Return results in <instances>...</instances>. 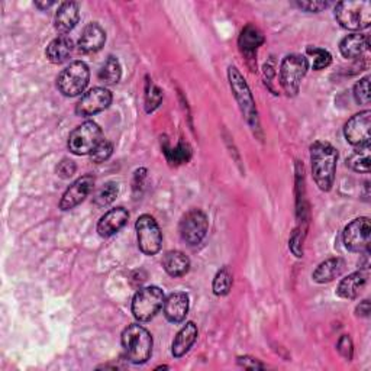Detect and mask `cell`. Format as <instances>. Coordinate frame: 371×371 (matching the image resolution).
<instances>
[{
    "instance_id": "obj_1",
    "label": "cell",
    "mask_w": 371,
    "mask_h": 371,
    "mask_svg": "<svg viewBox=\"0 0 371 371\" xmlns=\"http://www.w3.org/2000/svg\"><path fill=\"white\" fill-rule=\"evenodd\" d=\"M312 174L322 192H330L334 186L338 163V151L328 142L318 141L310 147Z\"/></svg>"
},
{
    "instance_id": "obj_2",
    "label": "cell",
    "mask_w": 371,
    "mask_h": 371,
    "mask_svg": "<svg viewBox=\"0 0 371 371\" xmlns=\"http://www.w3.org/2000/svg\"><path fill=\"white\" fill-rule=\"evenodd\" d=\"M122 347L132 364H144L152 354V337L144 326L132 323L122 332Z\"/></svg>"
},
{
    "instance_id": "obj_3",
    "label": "cell",
    "mask_w": 371,
    "mask_h": 371,
    "mask_svg": "<svg viewBox=\"0 0 371 371\" xmlns=\"http://www.w3.org/2000/svg\"><path fill=\"white\" fill-rule=\"evenodd\" d=\"M228 77H230L231 89H232L234 97L237 99V102L239 105L242 115H244L247 123L251 126V130L254 132L259 131L260 130L259 113H257L254 97L244 76L239 73V70L237 67H230L228 68Z\"/></svg>"
},
{
    "instance_id": "obj_4",
    "label": "cell",
    "mask_w": 371,
    "mask_h": 371,
    "mask_svg": "<svg viewBox=\"0 0 371 371\" xmlns=\"http://www.w3.org/2000/svg\"><path fill=\"white\" fill-rule=\"evenodd\" d=\"M335 18L338 23L348 31L367 30L371 23L370 2H339L335 8Z\"/></svg>"
},
{
    "instance_id": "obj_5",
    "label": "cell",
    "mask_w": 371,
    "mask_h": 371,
    "mask_svg": "<svg viewBox=\"0 0 371 371\" xmlns=\"http://www.w3.org/2000/svg\"><path fill=\"white\" fill-rule=\"evenodd\" d=\"M309 70V61L301 54L286 55L280 66V83L289 96H296L301 89V83Z\"/></svg>"
},
{
    "instance_id": "obj_6",
    "label": "cell",
    "mask_w": 371,
    "mask_h": 371,
    "mask_svg": "<svg viewBox=\"0 0 371 371\" xmlns=\"http://www.w3.org/2000/svg\"><path fill=\"white\" fill-rule=\"evenodd\" d=\"M90 80V70L84 61H74L66 67L57 79V88L67 96L74 97L81 94L88 88Z\"/></svg>"
},
{
    "instance_id": "obj_7",
    "label": "cell",
    "mask_w": 371,
    "mask_h": 371,
    "mask_svg": "<svg viewBox=\"0 0 371 371\" xmlns=\"http://www.w3.org/2000/svg\"><path fill=\"white\" fill-rule=\"evenodd\" d=\"M164 292L157 286H148L139 289L132 299V313L137 321H151L164 305Z\"/></svg>"
},
{
    "instance_id": "obj_8",
    "label": "cell",
    "mask_w": 371,
    "mask_h": 371,
    "mask_svg": "<svg viewBox=\"0 0 371 371\" xmlns=\"http://www.w3.org/2000/svg\"><path fill=\"white\" fill-rule=\"evenodd\" d=\"M103 139L102 130L96 122L88 121L77 126L68 137V150L76 155L92 154Z\"/></svg>"
},
{
    "instance_id": "obj_9",
    "label": "cell",
    "mask_w": 371,
    "mask_h": 371,
    "mask_svg": "<svg viewBox=\"0 0 371 371\" xmlns=\"http://www.w3.org/2000/svg\"><path fill=\"white\" fill-rule=\"evenodd\" d=\"M138 247L146 255L159 254L163 245V234L151 215H142L135 223Z\"/></svg>"
},
{
    "instance_id": "obj_10",
    "label": "cell",
    "mask_w": 371,
    "mask_h": 371,
    "mask_svg": "<svg viewBox=\"0 0 371 371\" xmlns=\"http://www.w3.org/2000/svg\"><path fill=\"white\" fill-rule=\"evenodd\" d=\"M209 228L208 217L201 209H192L189 210L183 219L180 221V235L186 244L194 247L199 245L206 237Z\"/></svg>"
},
{
    "instance_id": "obj_11",
    "label": "cell",
    "mask_w": 371,
    "mask_h": 371,
    "mask_svg": "<svg viewBox=\"0 0 371 371\" xmlns=\"http://www.w3.org/2000/svg\"><path fill=\"white\" fill-rule=\"evenodd\" d=\"M371 225L370 219L363 217L351 221L344 230V244L352 252H368Z\"/></svg>"
},
{
    "instance_id": "obj_12",
    "label": "cell",
    "mask_w": 371,
    "mask_h": 371,
    "mask_svg": "<svg viewBox=\"0 0 371 371\" xmlns=\"http://www.w3.org/2000/svg\"><path fill=\"white\" fill-rule=\"evenodd\" d=\"M112 103V93L105 88H94L84 93L76 105V113L79 117H93L96 113L108 109Z\"/></svg>"
},
{
    "instance_id": "obj_13",
    "label": "cell",
    "mask_w": 371,
    "mask_h": 371,
    "mask_svg": "<svg viewBox=\"0 0 371 371\" xmlns=\"http://www.w3.org/2000/svg\"><path fill=\"white\" fill-rule=\"evenodd\" d=\"M370 126H371V112L363 110L354 115L344 128L345 139L351 146L360 147L370 144Z\"/></svg>"
},
{
    "instance_id": "obj_14",
    "label": "cell",
    "mask_w": 371,
    "mask_h": 371,
    "mask_svg": "<svg viewBox=\"0 0 371 371\" xmlns=\"http://www.w3.org/2000/svg\"><path fill=\"white\" fill-rule=\"evenodd\" d=\"M94 188V177L93 176H83L77 179L61 197L60 209L61 210H71L79 206L86 197L90 194Z\"/></svg>"
},
{
    "instance_id": "obj_15",
    "label": "cell",
    "mask_w": 371,
    "mask_h": 371,
    "mask_svg": "<svg viewBox=\"0 0 371 371\" xmlns=\"http://www.w3.org/2000/svg\"><path fill=\"white\" fill-rule=\"evenodd\" d=\"M130 219V212L125 208H115L106 212L97 223V232L103 238L118 234Z\"/></svg>"
},
{
    "instance_id": "obj_16",
    "label": "cell",
    "mask_w": 371,
    "mask_h": 371,
    "mask_svg": "<svg viewBox=\"0 0 371 371\" xmlns=\"http://www.w3.org/2000/svg\"><path fill=\"white\" fill-rule=\"evenodd\" d=\"M106 42V32L103 28L93 22L89 23L83 30V34L79 39V51L83 54H94L101 51Z\"/></svg>"
},
{
    "instance_id": "obj_17",
    "label": "cell",
    "mask_w": 371,
    "mask_h": 371,
    "mask_svg": "<svg viewBox=\"0 0 371 371\" xmlns=\"http://www.w3.org/2000/svg\"><path fill=\"white\" fill-rule=\"evenodd\" d=\"M189 296L183 292L171 293L163 305V313L171 323H180L188 317L189 312Z\"/></svg>"
},
{
    "instance_id": "obj_18",
    "label": "cell",
    "mask_w": 371,
    "mask_h": 371,
    "mask_svg": "<svg viewBox=\"0 0 371 371\" xmlns=\"http://www.w3.org/2000/svg\"><path fill=\"white\" fill-rule=\"evenodd\" d=\"M80 19V9L74 2H64L55 13V30L66 35L73 31Z\"/></svg>"
},
{
    "instance_id": "obj_19",
    "label": "cell",
    "mask_w": 371,
    "mask_h": 371,
    "mask_svg": "<svg viewBox=\"0 0 371 371\" xmlns=\"http://www.w3.org/2000/svg\"><path fill=\"white\" fill-rule=\"evenodd\" d=\"M199 331L194 322H188L181 330L177 332L173 345H171V354H173L176 359H180L186 352H189V350L193 347V344L197 339Z\"/></svg>"
},
{
    "instance_id": "obj_20",
    "label": "cell",
    "mask_w": 371,
    "mask_h": 371,
    "mask_svg": "<svg viewBox=\"0 0 371 371\" xmlns=\"http://www.w3.org/2000/svg\"><path fill=\"white\" fill-rule=\"evenodd\" d=\"M367 284V274L364 271H355L345 279H342L338 284L337 294L342 299L359 297Z\"/></svg>"
},
{
    "instance_id": "obj_21",
    "label": "cell",
    "mask_w": 371,
    "mask_h": 371,
    "mask_svg": "<svg viewBox=\"0 0 371 371\" xmlns=\"http://www.w3.org/2000/svg\"><path fill=\"white\" fill-rule=\"evenodd\" d=\"M163 267L170 277H183L189 273L190 260L181 251H168L164 255Z\"/></svg>"
},
{
    "instance_id": "obj_22",
    "label": "cell",
    "mask_w": 371,
    "mask_h": 371,
    "mask_svg": "<svg viewBox=\"0 0 371 371\" xmlns=\"http://www.w3.org/2000/svg\"><path fill=\"white\" fill-rule=\"evenodd\" d=\"M73 47L74 44L70 37L60 35L50 42L46 55L48 61H51L52 64H61L68 59L70 54L73 52Z\"/></svg>"
},
{
    "instance_id": "obj_23",
    "label": "cell",
    "mask_w": 371,
    "mask_h": 371,
    "mask_svg": "<svg viewBox=\"0 0 371 371\" xmlns=\"http://www.w3.org/2000/svg\"><path fill=\"white\" fill-rule=\"evenodd\" d=\"M368 48V37L363 34H351L341 41L339 51L344 59H359Z\"/></svg>"
},
{
    "instance_id": "obj_24",
    "label": "cell",
    "mask_w": 371,
    "mask_h": 371,
    "mask_svg": "<svg viewBox=\"0 0 371 371\" xmlns=\"http://www.w3.org/2000/svg\"><path fill=\"white\" fill-rule=\"evenodd\" d=\"M345 268V261L342 259H330L323 263H321L317 270L313 271L312 279L319 284L330 283L339 277L342 274V271Z\"/></svg>"
},
{
    "instance_id": "obj_25",
    "label": "cell",
    "mask_w": 371,
    "mask_h": 371,
    "mask_svg": "<svg viewBox=\"0 0 371 371\" xmlns=\"http://www.w3.org/2000/svg\"><path fill=\"white\" fill-rule=\"evenodd\" d=\"M238 44L241 51L252 59L255 51L264 44V37L254 25H247L239 35Z\"/></svg>"
},
{
    "instance_id": "obj_26",
    "label": "cell",
    "mask_w": 371,
    "mask_h": 371,
    "mask_svg": "<svg viewBox=\"0 0 371 371\" xmlns=\"http://www.w3.org/2000/svg\"><path fill=\"white\" fill-rule=\"evenodd\" d=\"M347 166L357 173H368L370 171V144L360 146L347 159Z\"/></svg>"
},
{
    "instance_id": "obj_27",
    "label": "cell",
    "mask_w": 371,
    "mask_h": 371,
    "mask_svg": "<svg viewBox=\"0 0 371 371\" xmlns=\"http://www.w3.org/2000/svg\"><path fill=\"white\" fill-rule=\"evenodd\" d=\"M122 77V67L117 57H108V60L99 70V79L105 84H117Z\"/></svg>"
},
{
    "instance_id": "obj_28",
    "label": "cell",
    "mask_w": 371,
    "mask_h": 371,
    "mask_svg": "<svg viewBox=\"0 0 371 371\" xmlns=\"http://www.w3.org/2000/svg\"><path fill=\"white\" fill-rule=\"evenodd\" d=\"M118 194H119V184L117 181H108L97 190V193L93 197V202L97 208H105L115 202Z\"/></svg>"
},
{
    "instance_id": "obj_29",
    "label": "cell",
    "mask_w": 371,
    "mask_h": 371,
    "mask_svg": "<svg viewBox=\"0 0 371 371\" xmlns=\"http://www.w3.org/2000/svg\"><path fill=\"white\" fill-rule=\"evenodd\" d=\"M232 288V274L228 267H223L222 270H219L215 279H213V284H212V290L217 296H226L230 293Z\"/></svg>"
},
{
    "instance_id": "obj_30",
    "label": "cell",
    "mask_w": 371,
    "mask_h": 371,
    "mask_svg": "<svg viewBox=\"0 0 371 371\" xmlns=\"http://www.w3.org/2000/svg\"><path fill=\"white\" fill-rule=\"evenodd\" d=\"M164 152L167 160L176 166L188 163L192 157V148L189 147V144H184V142H180L176 148H167Z\"/></svg>"
},
{
    "instance_id": "obj_31",
    "label": "cell",
    "mask_w": 371,
    "mask_h": 371,
    "mask_svg": "<svg viewBox=\"0 0 371 371\" xmlns=\"http://www.w3.org/2000/svg\"><path fill=\"white\" fill-rule=\"evenodd\" d=\"M308 55L313 57L312 59V67L313 70H322L326 68L332 63V55L330 54V51H326L323 48H317V47H309L306 50Z\"/></svg>"
},
{
    "instance_id": "obj_32",
    "label": "cell",
    "mask_w": 371,
    "mask_h": 371,
    "mask_svg": "<svg viewBox=\"0 0 371 371\" xmlns=\"http://www.w3.org/2000/svg\"><path fill=\"white\" fill-rule=\"evenodd\" d=\"M161 101H163L161 89L157 88L152 81H148L147 90H146V110L148 113L154 112L157 108L161 105Z\"/></svg>"
},
{
    "instance_id": "obj_33",
    "label": "cell",
    "mask_w": 371,
    "mask_h": 371,
    "mask_svg": "<svg viewBox=\"0 0 371 371\" xmlns=\"http://www.w3.org/2000/svg\"><path fill=\"white\" fill-rule=\"evenodd\" d=\"M354 99L359 105L370 103V77L365 76L354 86Z\"/></svg>"
},
{
    "instance_id": "obj_34",
    "label": "cell",
    "mask_w": 371,
    "mask_h": 371,
    "mask_svg": "<svg viewBox=\"0 0 371 371\" xmlns=\"http://www.w3.org/2000/svg\"><path fill=\"white\" fill-rule=\"evenodd\" d=\"M113 152V144L108 139H102L101 144H99L94 151L90 154V160L96 164L105 163L106 160H109V157Z\"/></svg>"
},
{
    "instance_id": "obj_35",
    "label": "cell",
    "mask_w": 371,
    "mask_h": 371,
    "mask_svg": "<svg viewBox=\"0 0 371 371\" xmlns=\"http://www.w3.org/2000/svg\"><path fill=\"white\" fill-rule=\"evenodd\" d=\"M76 170H77V166L73 160L64 159L61 163H59V166H57V174H59L61 179H70L76 174Z\"/></svg>"
},
{
    "instance_id": "obj_36",
    "label": "cell",
    "mask_w": 371,
    "mask_h": 371,
    "mask_svg": "<svg viewBox=\"0 0 371 371\" xmlns=\"http://www.w3.org/2000/svg\"><path fill=\"white\" fill-rule=\"evenodd\" d=\"M337 350L338 352L344 357L345 360L351 361L352 360V352H354V348H352V341L348 335H342L338 341L337 344Z\"/></svg>"
},
{
    "instance_id": "obj_37",
    "label": "cell",
    "mask_w": 371,
    "mask_h": 371,
    "mask_svg": "<svg viewBox=\"0 0 371 371\" xmlns=\"http://www.w3.org/2000/svg\"><path fill=\"white\" fill-rule=\"evenodd\" d=\"M238 364L241 367L244 368H248V370H257V368H264L265 365L263 363H260L257 359H254V357H238Z\"/></svg>"
},
{
    "instance_id": "obj_38",
    "label": "cell",
    "mask_w": 371,
    "mask_h": 371,
    "mask_svg": "<svg viewBox=\"0 0 371 371\" xmlns=\"http://www.w3.org/2000/svg\"><path fill=\"white\" fill-rule=\"evenodd\" d=\"M328 5H330L328 2H297L296 3L297 8H301L306 12H315V13L326 9Z\"/></svg>"
},
{
    "instance_id": "obj_39",
    "label": "cell",
    "mask_w": 371,
    "mask_h": 371,
    "mask_svg": "<svg viewBox=\"0 0 371 371\" xmlns=\"http://www.w3.org/2000/svg\"><path fill=\"white\" fill-rule=\"evenodd\" d=\"M301 242H302V238H301V235H299V232L296 231V232L292 235L290 241H289V247H290L292 252H293L296 257H299V259H301V257L303 255V250H302V244H301Z\"/></svg>"
},
{
    "instance_id": "obj_40",
    "label": "cell",
    "mask_w": 371,
    "mask_h": 371,
    "mask_svg": "<svg viewBox=\"0 0 371 371\" xmlns=\"http://www.w3.org/2000/svg\"><path fill=\"white\" fill-rule=\"evenodd\" d=\"M357 315L359 317H364L367 318L370 315V302L368 301H364L360 303V306L357 308Z\"/></svg>"
},
{
    "instance_id": "obj_41",
    "label": "cell",
    "mask_w": 371,
    "mask_h": 371,
    "mask_svg": "<svg viewBox=\"0 0 371 371\" xmlns=\"http://www.w3.org/2000/svg\"><path fill=\"white\" fill-rule=\"evenodd\" d=\"M54 5V2H35V6L39 9H48Z\"/></svg>"
}]
</instances>
